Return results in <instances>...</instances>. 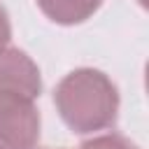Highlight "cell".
<instances>
[{"mask_svg":"<svg viewBox=\"0 0 149 149\" xmlns=\"http://www.w3.org/2000/svg\"><path fill=\"white\" fill-rule=\"evenodd\" d=\"M79 149H137V147L130 140H126L123 135L109 133V135H98V137H91V140L81 142Z\"/></svg>","mask_w":149,"mask_h":149,"instance_id":"5b68a950","label":"cell"},{"mask_svg":"<svg viewBox=\"0 0 149 149\" xmlns=\"http://www.w3.org/2000/svg\"><path fill=\"white\" fill-rule=\"evenodd\" d=\"M100 2L102 0H37L44 16L61 26H74L86 21L100 7Z\"/></svg>","mask_w":149,"mask_h":149,"instance_id":"277c9868","label":"cell"},{"mask_svg":"<svg viewBox=\"0 0 149 149\" xmlns=\"http://www.w3.org/2000/svg\"><path fill=\"white\" fill-rule=\"evenodd\" d=\"M9 37H12V26H9V16H7L5 7L0 5V49H5V47H7Z\"/></svg>","mask_w":149,"mask_h":149,"instance_id":"8992f818","label":"cell"},{"mask_svg":"<svg viewBox=\"0 0 149 149\" xmlns=\"http://www.w3.org/2000/svg\"><path fill=\"white\" fill-rule=\"evenodd\" d=\"M42 93L40 70L21 49H0V100H35Z\"/></svg>","mask_w":149,"mask_h":149,"instance_id":"3957f363","label":"cell"},{"mask_svg":"<svg viewBox=\"0 0 149 149\" xmlns=\"http://www.w3.org/2000/svg\"><path fill=\"white\" fill-rule=\"evenodd\" d=\"M56 109L74 133H95L109 128L119 112V91L112 79L93 68H79L61 79L54 93Z\"/></svg>","mask_w":149,"mask_h":149,"instance_id":"6da1fadb","label":"cell"},{"mask_svg":"<svg viewBox=\"0 0 149 149\" xmlns=\"http://www.w3.org/2000/svg\"><path fill=\"white\" fill-rule=\"evenodd\" d=\"M40 112L35 100H0V149H35Z\"/></svg>","mask_w":149,"mask_h":149,"instance_id":"7a4b0ae2","label":"cell"}]
</instances>
